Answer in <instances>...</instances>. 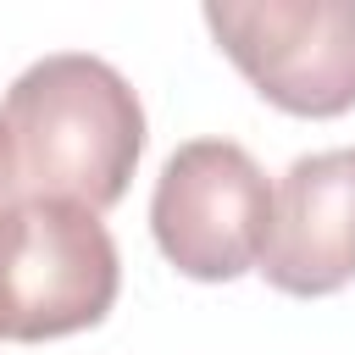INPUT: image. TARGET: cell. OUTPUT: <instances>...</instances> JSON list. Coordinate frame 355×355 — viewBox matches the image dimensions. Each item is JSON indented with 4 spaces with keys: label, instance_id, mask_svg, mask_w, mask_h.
<instances>
[{
    "label": "cell",
    "instance_id": "obj_3",
    "mask_svg": "<svg viewBox=\"0 0 355 355\" xmlns=\"http://www.w3.org/2000/svg\"><path fill=\"white\" fill-rule=\"evenodd\" d=\"M272 183L233 139H189L166 155L150 194L155 250L194 283H233L261 266Z\"/></svg>",
    "mask_w": 355,
    "mask_h": 355
},
{
    "label": "cell",
    "instance_id": "obj_4",
    "mask_svg": "<svg viewBox=\"0 0 355 355\" xmlns=\"http://www.w3.org/2000/svg\"><path fill=\"white\" fill-rule=\"evenodd\" d=\"M205 28L266 105L355 111V0H211Z\"/></svg>",
    "mask_w": 355,
    "mask_h": 355
},
{
    "label": "cell",
    "instance_id": "obj_2",
    "mask_svg": "<svg viewBox=\"0 0 355 355\" xmlns=\"http://www.w3.org/2000/svg\"><path fill=\"white\" fill-rule=\"evenodd\" d=\"M116 288V239L94 211L17 200V211L0 222V338L44 344L100 327Z\"/></svg>",
    "mask_w": 355,
    "mask_h": 355
},
{
    "label": "cell",
    "instance_id": "obj_6",
    "mask_svg": "<svg viewBox=\"0 0 355 355\" xmlns=\"http://www.w3.org/2000/svg\"><path fill=\"white\" fill-rule=\"evenodd\" d=\"M17 200L22 194H17V172H11V155H6V133H0V222L17 211Z\"/></svg>",
    "mask_w": 355,
    "mask_h": 355
},
{
    "label": "cell",
    "instance_id": "obj_5",
    "mask_svg": "<svg viewBox=\"0 0 355 355\" xmlns=\"http://www.w3.org/2000/svg\"><path fill=\"white\" fill-rule=\"evenodd\" d=\"M255 272L294 300H322L355 283V144L300 155L283 172Z\"/></svg>",
    "mask_w": 355,
    "mask_h": 355
},
{
    "label": "cell",
    "instance_id": "obj_1",
    "mask_svg": "<svg viewBox=\"0 0 355 355\" xmlns=\"http://www.w3.org/2000/svg\"><path fill=\"white\" fill-rule=\"evenodd\" d=\"M0 133L22 200L111 211L144 155V105L133 83L83 50L33 61L0 100Z\"/></svg>",
    "mask_w": 355,
    "mask_h": 355
}]
</instances>
